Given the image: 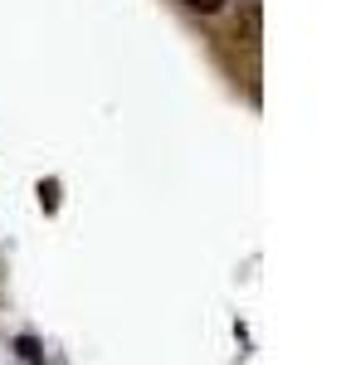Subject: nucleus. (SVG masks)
I'll return each mask as SVG.
<instances>
[{
  "mask_svg": "<svg viewBox=\"0 0 351 365\" xmlns=\"http://www.w3.org/2000/svg\"><path fill=\"white\" fill-rule=\"evenodd\" d=\"M185 5H190V10H200V15H220L230 0H185Z\"/></svg>",
  "mask_w": 351,
  "mask_h": 365,
  "instance_id": "obj_1",
  "label": "nucleus"
}]
</instances>
